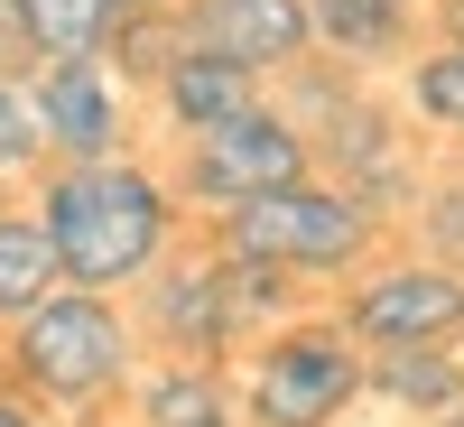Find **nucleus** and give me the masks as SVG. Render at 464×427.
Returning a JSON list of instances; mask_svg holds the SVG:
<instances>
[{"mask_svg":"<svg viewBox=\"0 0 464 427\" xmlns=\"http://www.w3.org/2000/svg\"><path fill=\"white\" fill-rule=\"evenodd\" d=\"M28 205L47 223L56 279L65 288H111V297H130L186 232L177 186L159 168H140L130 149L121 159H47L28 177Z\"/></svg>","mask_w":464,"mask_h":427,"instance_id":"obj_1","label":"nucleus"},{"mask_svg":"<svg viewBox=\"0 0 464 427\" xmlns=\"http://www.w3.org/2000/svg\"><path fill=\"white\" fill-rule=\"evenodd\" d=\"M140 316L111 288H47L28 316L0 335V381L56 418H93L140 381Z\"/></svg>","mask_w":464,"mask_h":427,"instance_id":"obj_2","label":"nucleus"},{"mask_svg":"<svg viewBox=\"0 0 464 427\" xmlns=\"http://www.w3.org/2000/svg\"><path fill=\"white\" fill-rule=\"evenodd\" d=\"M214 223V251H242V260H279L297 279H334V269H353L372 251V205L343 196V186H316V168L269 186V196H242L205 214Z\"/></svg>","mask_w":464,"mask_h":427,"instance_id":"obj_3","label":"nucleus"},{"mask_svg":"<svg viewBox=\"0 0 464 427\" xmlns=\"http://www.w3.org/2000/svg\"><path fill=\"white\" fill-rule=\"evenodd\" d=\"M353 400H362V344L343 335V316L334 325L288 316L251 354V391H242L251 427H334Z\"/></svg>","mask_w":464,"mask_h":427,"instance_id":"obj_4","label":"nucleus"},{"mask_svg":"<svg viewBox=\"0 0 464 427\" xmlns=\"http://www.w3.org/2000/svg\"><path fill=\"white\" fill-rule=\"evenodd\" d=\"M306 168H316V140H306L288 112L251 102V112H232V121H214V131L186 140V159H177L168 186H177V205L223 214V205L269 196V186H288V177H306Z\"/></svg>","mask_w":464,"mask_h":427,"instance_id":"obj_5","label":"nucleus"},{"mask_svg":"<svg viewBox=\"0 0 464 427\" xmlns=\"http://www.w3.org/2000/svg\"><path fill=\"white\" fill-rule=\"evenodd\" d=\"M28 102H37V131H47V159H121L130 149V84L102 56L28 65Z\"/></svg>","mask_w":464,"mask_h":427,"instance_id":"obj_6","label":"nucleus"},{"mask_svg":"<svg viewBox=\"0 0 464 427\" xmlns=\"http://www.w3.org/2000/svg\"><path fill=\"white\" fill-rule=\"evenodd\" d=\"M130 316H140V344H159L168 363H223L232 344H242V316H232V297H223L214 251L205 260H159L130 288Z\"/></svg>","mask_w":464,"mask_h":427,"instance_id":"obj_7","label":"nucleus"},{"mask_svg":"<svg viewBox=\"0 0 464 427\" xmlns=\"http://www.w3.org/2000/svg\"><path fill=\"white\" fill-rule=\"evenodd\" d=\"M343 335L381 354V344H446L464 335V269L446 260H400V269H372V279L343 297Z\"/></svg>","mask_w":464,"mask_h":427,"instance_id":"obj_8","label":"nucleus"},{"mask_svg":"<svg viewBox=\"0 0 464 427\" xmlns=\"http://www.w3.org/2000/svg\"><path fill=\"white\" fill-rule=\"evenodd\" d=\"M177 28H186V47H214L232 65H251L260 84L306 65V47H316L306 0H177Z\"/></svg>","mask_w":464,"mask_h":427,"instance_id":"obj_9","label":"nucleus"},{"mask_svg":"<svg viewBox=\"0 0 464 427\" xmlns=\"http://www.w3.org/2000/svg\"><path fill=\"white\" fill-rule=\"evenodd\" d=\"M149 102L168 112V131H177V140H196V131H214V121H232V112H251V102H260V74H251V65H232V56H214V47H177L168 74L149 84Z\"/></svg>","mask_w":464,"mask_h":427,"instance_id":"obj_10","label":"nucleus"},{"mask_svg":"<svg viewBox=\"0 0 464 427\" xmlns=\"http://www.w3.org/2000/svg\"><path fill=\"white\" fill-rule=\"evenodd\" d=\"M121 10H130V0H0L19 65H47V56H102V37L121 28Z\"/></svg>","mask_w":464,"mask_h":427,"instance_id":"obj_11","label":"nucleus"},{"mask_svg":"<svg viewBox=\"0 0 464 427\" xmlns=\"http://www.w3.org/2000/svg\"><path fill=\"white\" fill-rule=\"evenodd\" d=\"M130 427H242V418H232L214 363H140V381H130Z\"/></svg>","mask_w":464,"mask_h":427,"instance_id":"obj_12","label":"nucleus"},{"mask_svg":"<svg viewBox=\"0 0 464 427\" xmlns=\"http://www.w3.org/2000/svg\"><path fill=\"white\" fill-rule=\"evenodd\" d=\"M362 381H372L381 400L418 409V418H455L464 409V363L437 354V344H381V354L362 363Z\"/></svg>","mask_w":464,"mask_h":427,"instance_id":"obj_13","label":"nucleus"},{"mask_svg":"<svg viewBox=\"0 0 464 427\" xmlns=\"http://www.w3.org/2000/svg\"><path fill=\"white\" fill-rule=\"evenodd\" d=\"M409 19L418 0H306V28H316V47L353 56V65H381L409 47Z\"/></svg>","mask_w":464,"mask_h":427,"instance_id":"obj_14","label":"nucleus"},{"mask_svg":"<svg viewBox=\"0 0 464 427\" xmlns=\"http://www.w3.org/2000/svg\"><path fill=\"white\" fill-rule=\"evenodd\" d=\"M47 288H65L56 279V251H47V223H37V205L0 196V335H10Z\"/></svg>","mask_w":464,"mask_h":427,"instance_id":"obj_15","label":"nucleus"},{"mask_svg":"<svg viewBox=\"0 0 464 427\" xmlns=\"http://www.w3.org/2000/svg\"><path fill=\"white\" fill-rule=\"evenodd\" d=\"M177 47H186L177 10H121V28L102 37V65L121 74L130 93H149V84H159V74H168V56H177Z\"/></svg>","mask_w":464,"mask_h":427,"instance_id":"obj_16","label":"nucleus"},{"mask_svg":"<svg viewBox=\"0 0 464 427\" xmlns=\"http://www.w3.org/2000/svg\"><path fill=\"white\" fill-rule=\"evenodd\" d=\"M47 168V131H37V102H28V65H0V177L28 186Z\"/></svg>","mask_w":464,"mask_h":427,"instance_id":"obj_17","label":"nucleus"},{"mask_svg":"<svg viewBox=\"0 0 464 427\" xmlns=\"http://www.w3.org/2000/svg\"><path fill=\"white\" fill-rule=\"evenodd\" d=\"M409 102H418V121L464 131V37H446V47H428L409 65Z\"/></svg>","mask_w":464,"mask_h":427,"instance_id":"obj_18","label":"nucleus"},{"mask_svg":"<svg viewBox=\"0 0 464 427\" xmlns=\"http://www.w3.org/2000/svg\"><path fill=\"white\" fill-rule=\"evenodd\" d=\"M428 251L446 269H464V186H437L428 196Z\"/></svg>","mask_w":464,"mask_h":427,"instance_id":"obj_19","label":"nucleus"},{"mask_svg":"<svg viewBox=\"0 0 464 427\" xmlns=\"http://www.w3.org/2000/svg\"><path fill=\"white\" fill-rule=\"evenodd\" d=\"M0 427H56V409H37V400H19L10 381H0Z\"/></svg>","mask_w":464,"mask_h":427,"instance_id":"obj_20","label":"nucleus"},{"mask_svg":"<svg viewBox=\"0 0 464 427\" xmlns=\"http://www.w3.org/2000/svg\"><path fill=\"white\" fill-rule=\"evenodd\" d=\"M446 37H464V0H446Z\"/></svg>","mask_w":464,"mask_h":427,"instance_id":"obj_21","label":"nucleus"},{"mask_svg":"<svg viewBox=\"0 0 464 427\" xmlns=\"http://www.w3.org/2000/svg\"><path fill=\"white\" fill-rule=\"evenodd\" d=\"M0 65H19V47H10V19H0Z\"/></svg>","mask_w":464,"mask_h":427,"instance_id":"obj_22","label":"nucleus"}]
</instances>
